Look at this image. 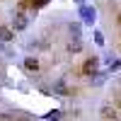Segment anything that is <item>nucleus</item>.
<instances>
[{"label": "nucleus", "instance_id": "1", "mask_svg": "<svg viewBox=\"0 0 121 121\" xmlns=\"http://www.w3.org/2000/svg\"><path fill=\"white\" fill-rule=\"evenodd\" d=\"M80 22L92 27V24L97 22V10H95L92 5H80Z\"/></svg>", "mask_w": 121, "mask_h": 121}, {"label": "nucleus", "instance_id": "9", "mask_svg": "<svg viewBox=\"0 0 121 121\" xmlns=\"http://www.w3.org/2000/svg\"><path fill=\"white\" fill-rule=\"evenodd\" d=\"M60 119H63V112H60V109H53V112H48L44 116V121H60Z\"/></svg>", "mask_w": 121, "mask_h": 121}, {"label": "nucleus", "instance_id": "4", "mask_svg": "<svg viewBox=\"0 0 121 121\" xmlns=\"http://www.w3.org/2000/svg\"><path fill=\"white\" fill-rule=\"evenodd\" d=\"M22 68L27 70V73H39V58L36 56H27L22 60Z\"/></svg>", "mask_w": 121, "mask_h": 121}, {"label": "nucleus", "instance_id": "15", "mask_svg": "<svg viewBox=\"0 0 121 121\" xmlns=\"http://www.w3.org/2000/svg\"><path fill=\"white\" fill-rule=\"evenodd\" d=\"M0 121H12V116L10 114H0Z\"/></svg>", "mask_w": 121, "mask_h": 121}, {"label": "nucleus", "instance_id": "14", "mask_svg": "<svg viewBox=\"0 0 121 121\" xmlns=\"http://www.w3.org/2000/svg\"><path fill=\"white\" fill-rule=\"evenodd\" d=\"M119 68H121V58H116V60H109V68H107V73H116Z\"/></svg>", "mask_w": 121, "mask_h": 121}, {"label": "nucleus", "instance_id": "2", "mask_svg": "<svg viewBox=\"0 0 121 121\" xmlns=\"http://www.w3.org/2000/svg\"><path fill=\"white\" fill-rule=\"evenodd\" d=\"M82 75H87V78H92V75H97L99 73V58L97 56H90V58H85V63H82Z\"/></svg>", "mask_w": 121, "mask_h": 121}, {"label": "nucleus", "instance_id": "6", "mask_svg": "<svg viewBox=\"0 0 121 121\" xmlns=\"http://www.w3.org/2000/svg\"><path fill=\"white\" fill-rule=\"evenodd\" d=\"M51 92H53V95H63V97H68V95H70V90H68V85H65V80H56Z\"/></svg>", "mask_w": 121, "mask_h": 121}, {"label": "nucleus", "instance_id": "18", "mask_svg": "<svg viewBox=\"0 0 121 121\" xmlns=\"http://www.w3.org/2000/svg\"><path fill=\"white\" fill-rule=\"evenodd\" d=\"M116 22H119V24H121V12H119V17H116Z\"/></svg>", "mask_w": 121, "mask_h": 121}, {"label": "nucleus", "instance_id": "8", "mask_svg": "<svg viewBox=\"0 0 121 121\" xmlns=\"http://www.w3.org/2000/svg\"><path fill=\"white\" fill-rule=\"evenodd\" d=\"M68 51H70V53H80V51H82V39H80V36H73V41L68 44Z\"/></svg>", "mask_w": 121, "mask_h": 121}, {"label": "nucleus", "instance_id": "13", "mask_svg": "<svg viewBox=\"0 0 121 121\" xmlns=\"http://www.w3.org/2000/svg\"><path fill=\"white\" fill-rule=\"evenodd\" d=\"M92 39H95L97 46H104V34L99 32V29H95V32H92Z\"/></svg>", "mask_w": 121, "mask_h": 121}, {"label": "nucleus", "instance_id": "20", "mask_svg": "<svg viewBox=\"0 0 121 121\" xmlns=\"http://www.w3.org/2000/svg\"><path fill=\"white\" fill-rule=\"evenodd\" d=\"M114 121H119V119H114Z\"/></svg>", "mask_w": 121, "mask_h": 121}, {"label": "nucleus", "instance_id": "19", "mask_svg": "<svg viewBox=\"0 0 121 121\" xmlns=\"http://www.w3.org/2000/svg\"><path fill=\"white\" fill-rule=\"evenodd\" d=\"M15 121H29V119H15Z\"/></svg>", "mask_w": 121, "mask_h": 121}, {"label": "nucleus", "instance_id": "7", "mask_svg": "<svg viewBox=\"0 0 121 121\" xmlns=\"http://www.w3.org/2000/svg\"><path fill=\"white\" fill-rule=\"evenodd\" d=\"M99 114H102V119H107V121H114V119H119V116H116V109H114L112 104H104Z\"/></svg>", "mask_w": 121, "mask_h": 121}, {"label": "nucleus", "instance_id": "5", "mask_svg": "<svg viewBox=\"0 0 121 121\" xmlns=\"http://www.w3.org/2000/svg\"><path fill=\"white\" fill-rule=\"evenodd\" d=\"M0 41H5V44L15 41V29H10V27H5V24H0Z\"/></svg>", "mask_w": 121, "mask_h": 121}, {"label": "nucleus", "instance_id": "17", "mask_svg": "<svg viewBox=\"0 0 121 121\" xmlns=\"http://www.w3.org/2000/svg\"><path fill=\"white\" fill-rule=\"evenodd\" d=\"M0 51H5V41H0Z\"/></svg>", "mask_w": 121, "mask_h": 121}, {"label": "nucleus", "instance_id": "11", "mask_svg": "<svg viewBox=\"0 0 121 121\" xmlns=\"http://www.w3.org/2000/svg\"><path fill=\"white\" fill-rule=\"evenodd\" d=\"M107 75H109V73H97V75H92V85H97V87H99V85H104Z\"/></svg>", "mask_w": 121, "mask_h": 121}, {"label": "nucleus", "instance_id": "16", "mask_svg": "<svg viewBox=\"0 0 121 121\" xmlns=\"http://www.w3.org/2000/svg\"><path fill=\"white\" fill-rule=\"evenodd\" d=\"M73 3H80V5H85V3H87V0H73Z\"/></svg>", "mask_w": 121, "mask_h": 121}, {"label": "nucleus", "instance_id": "3", "mask_svg": "<svg viewBox=\"0 0 121 121\" xmlns=\"http://www.w3.org/2000/svg\"><path fill=\"white\" fill-rule=\"evenodd\" d=\"M27 27H29V17L17 10V12L12 15V29H15V32H24Z\"/></svg>", "mask_w": 121, "mask_h": 121}, {"label": "nucleus", "instance_id": "10", "mask_svg": "<svg viewBox=\"0 0 121 121\" xmlns=\"http://www.w3.org/2000/svg\"><path fill=\"white\" fill-rule=\"evenodd\" d=\"M68 32L73 36H80V32H82V22H70L68 24Z\"/></svg>", "mask_w": 121, "mask_h": 121}, {"label": "nucleus", "instance_id": "12", "mask_svg": "<svg viewBox=\"0 0 121 121\" xmlns=\"http://www.w3.org/2000/svg\"><path fill=\"white\" fill-rule=\"evenodd\" d=\"M29 3H32V10L36 12V10H41V7H46L48 3H51V0H29Z\"/></svg>", "mask_w": 121, "mask_h": 121}]
</instances>
